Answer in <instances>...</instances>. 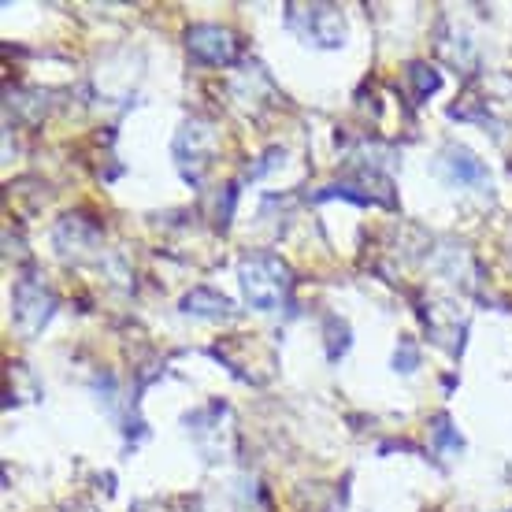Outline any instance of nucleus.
Segmentation results:
<instances>
[{
    "label": "nucleus",
    "instance_id": "obj_8",
    "mask_svg": "<svg viewBox=\"0 0 512 512\" xmlns=\"http://www.w3.org/2000/svg\"><path fill=\"white\" fill-rule=\"evenodd\" d=\"M409 78L416 82V97H427V93H435L438 90V75L431 71V67H423V64H412L409 67Z\"/></svg>",
    "mask_w": 512,
    "mask_h": 512
},
{
    "label": "nucleus",
    "instance_id": "obj_5",
    "mask_svg": "<svg viewBox=\"0 0 512 512\" xmlns=\"http://www.w3.org/2000/svg\"><path fill=\"white\" fill-rule=\"evenodd\" d=\"M52 308H56V297L41 282H19L15 286V320L26 334H38L49 323Z\"/></svg>",
    "mask_w": 512,
    "mask_h": 512
},
{
    "label": "nucleus",
    "instance_id": "obj_4",
    "mask_svg": "<svg viewBox=\"0 0 512 512\" xmlns=\"http://www.w3.org/2000/svg\"><path fill=\"white\" fill-rule=\"evenodd\" d=\"M186 49H190L197 60H205V64H234L242 45H238V38H234L231 30H223V26L197 23L186 30Z\"/></svg>",
    "mask_w": 512,
    "mask_h": 512
},
{
    "label": "nucleus",
    "instance_id": "obj_9",
    "mask_svg": "<svg viewBox=\"0 0 512 512\" xmlns=\"http://www.w3.org/2000/svg\"><path fill=\"white\" fill-rule=\"evenodd\" d=\"M394 364L401 372H412V368H416V349L405 342V346H401V357H394Z\"/></svg>",
    "mask_w": 512,
    "mask_h": 512
},
{
    "label": "nucleus",
    "instance_id": "obj_6",
    "mask_svg": "<svg viewBox=\"0 0 512 512\" xmlns=\"http://www.w3.org/2000/svg\"><path fill=\"white\" fill-rule=\"evenodd\" d=\"M438 167H442V175H446L449 182H461V186H487L490 182L483 160H475L461 145H449L446 156L438 160Z\"/></svg>",
    "mask_w": 512,
    "mask_h": 512
},
{
    "label": "nucleus",
    "instance_id": "obj_3",
    "mask_svg": "<svg viewBox=\"0 0 512 512\" xmlns=\"http://www.w3.org/2000/svg\"><path fill=\"white\" fill-rule=\"evenodd\" d=\"M212 153H216V130L201 123V119H190L179 130V138H175V156H179L182 175L197 182L205 175V167L212 164Z\"/></svg>",
    "mask_w": 512,
    "mask_h": 512
},
{
    "label": "nucleus",
    "instance_id": "obj_2",
    "mask_svg": "<svg viewBox=\"0 0 512 512\" xmlns=\"http://www.w3.org/2000/svg\"><path fill=\"white\" fill-rule=\"evenodd\" d=\"M286 23L294 26L297 34L320 49H334L346 41V23H342V12L331 8V4H308V8H290Z\"/></svg>",
    "mask_w": 512,
    "mask_h": 512
},
{
    "label": "nucleus",
    "instance_id": "obj_7",
    "mask_svg": "<svg viewBox=\"0 0 512 512\" xmlns=\"http://www.w3.org/2000/svg\"><path fill=\"white\" fill-rule=\"evenodd\" d=\"M182 312H190V316H205V320H227L234 316L231 301L216 290H208V286H197L190 294L182 297Z\"/></svg>",
    "mask_w": 512,
    "mask_h": 512
},
{
    "label": "nucleus",
    "instance_id": "obj_1",
    "mask_svg": "<svg viewBox=\"0 0 512 512\" xmlns=\"http://www.w3.org/2000/svg\"><path fill=\"white\" fill-rule=\"evenodd\" d=\"M238 275H242L245 301H249L253 308H260V312L279 308L282 301H286V294H290V286H294L290 268L271 253L249 256L242 268H238Z\"/></svg>",
    "mask_w": 512,
    "mask_h": 512
}]
</instances>
